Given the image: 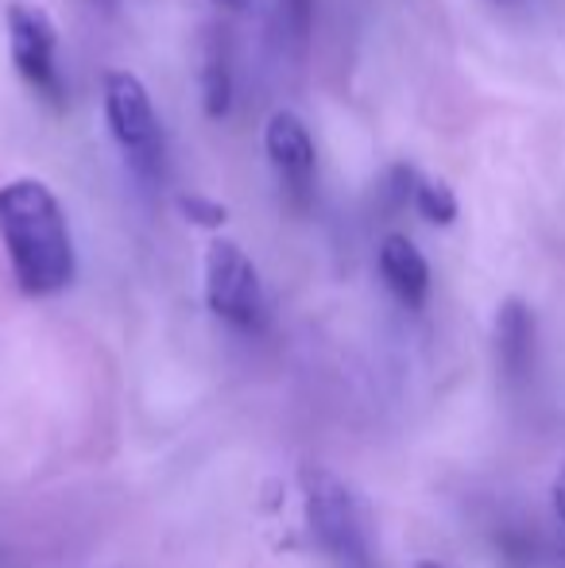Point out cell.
I'll return each mask as SVG.
<instances>
[{
    "instance_id": "cell-9",
    "label": "cell",
    "mask_w": 565,
    "mask_h": 568,
    "mask_svg": "<svg viewBox=\"0 0 565 568\" xmlns=\"http://www.w3.org/2000/svg\"><path fill=\"white\" fill-rule=\"evenodd\" d=\"M202 105L213 120L225 116L229 105H233V78H229V59L225 47L210 43L202 59Z\"/></svg>"
},
{
    "instance_id": "cell-3",
    "label": "cell",
    "mask_w": 565,
    "mask_h": 568,
    "mask_svg": "<svg viewBox=\"0 0 565 568\" xmlns=\"http://www.w3.org/2000/svg\"><path fill=\"white\" fill-rule=\"evenodd\" d=\"M105 120L113 128V140L121 143V151L140 174L148 179L163 174V128H159L143 82L129 70L105 74Z\"/></svg>"
},
{
    "instance_id": "cell-13",
    "label": "cell",
    "mask_w": 565,
    "mask_h": 568,
    "mask_svg": "<svg viewBox=\"0 0 565 568\" xmlns=\"http://www.w3.org/2000/svg\"><path fill=\"white\" fill-rule=\"evenodd\" d=\"M554 510H558V518L565 523V464H562L558 479H554Z\"/></svg>"
},
{
    "instance_id": "cell-7",
    "label": "cell",
    "mask_w": 565,
    "mask_h": 568,
    "mask_svg": "<svg viewBox=\"0 0 565 568\" xmlns=\"http://www.w3.org/2000/svg\"><path fill=\"white\" fill-rule=\"evenodd\" d=\"M380 275H384L387 291L403 302V306H423L430 294V267L426 255L415 247V240H407L403 232H392L380 244Z\"/></svg>"
},
{
    "instance_id": "cell-2",
    "label": "cell",
    "mask_w": 565,
    "mask_h": 568,
    "mask_svg": "<svg viewBox=\"0 0 565 568\" xmlns=\"http://www.w3.org/2000/svg\"><path fill=\"white\" fill-rule=\"evenodd\" d=\"M302 503H306V523L325 554H333L345 568H369V546H364L361 515H356L353 491L345 479L330 468L302 471Z\"/></svg>"
},
{
    "instance_id": "cell-8",
    "label": "cell",
    "mask_w": 565,
    "mask_h": 568,
    "mask_svg": "<svg viewBox=\"0 0 565 568\" xmlns=\"http://www.w3.org/2000/svg\"><path fill=\"white\" fill-rule=\"evenodd\" d=\"M496 352L512 379H519L535 356V317L519 298H507L496 314Z\"/></svg>"
},
{
    "instance_id": "cell-6",
    "label": "cell",
    "mask_w": 565,
    "mask_h": 568,
    "mask_svg": "<svg viewBox=\"0 0 565 568\" xmlns=\"http://www.w3.org/2000/svg\"><path fill=\"white\" fill-rule=\"evenodd\" d=\"M268 159L275 166V179H280L283 194L291 197L294 210H306L310 194H314V140H310L306 124L294 113H272L264 132Z\"/></svg>"
},
{
    "instance_id": "cell-12",
    "label": "cell",
    "mask_w": 565,
    "mask_h": 568,
    "mask_svg": "<svg viewBox=\"0 0 565 568\" xmlns=\"http://www.w3.org/2000/svg\"><path fill=\"white\" fill-rule=\"evenodd\" d=\"M179 210L186 213V217L194 221V225H205V229L225 225V217H229L225 205L210 202V197H202V194H186V197H179Z\"/></svg>"
},
{
    "instance_id": "cell-4",
    "label": "cell",
    "mask_w": 565,
    "mask_h": 568,
    "mask_svg": "<svg viewBox=\"0 0 565 568\" xmlns=\"http://www.w3.org/2000/svg\"><path fill=\"white\" fill-rule=\"evenodd\" d=\"M205 302L221 322L256 329L264 317V286L252 260L233 240H213L205 252Z\"/></svg>"
},
{
    "instance_id": "cell-11",
    "label": "cell",
    "mask_w": 565,
    "mask_h": 568,
    "mask_svg": "<svg viewBox=\"0 0 565 568\" xmlns=\"http://www.w3.org/2000/svg\"><path fill=\"white\" fill-rule=\"evenodd\" d=\"M275 4H280V20L286 36L294 43H302L310 36V20H314V0H275Z\"/></svg>"
},
{
    "instance_id": "cell-10",
    "label": "cell",
    "mask_w": 565,
    "mask_h": 568,
    "mask_svg": "<svg viewBox=\"0 0 565 568\" xmlns=\"http://www.w3.org/2000/svg\"><path fill=\"white\" fill-rule=\"evenodd\" d=\"M415 210L423 213L426 221H434V225H450V221L457 217V194H453L442 179L437 182L418 179L415 182Z\"/></svg>"
},
{
    "instance_id": "cell-15",
    "label": "cell",
    "mask_w": 565,
    "mask_h": 568,
    "mask_svg": "<svg viewBox=\"0 0 565 568\" xmlns=\"http://www.w3.org/2000/svg\"><path fill=\"white\" fill-rule=\"evenodd\" d=\"M218 4H244V0H218Z\"/></svg>"
},
{
    "instance_id": "cell-1",
    "label": "cell",
    "mask_w": 565,
    "mask_h": 568,
    "mask_svg": "<svg viewBox=\"0 0 565 568\" xmlns=\"http://www.w3.org/2000/svg\"><path fill=\"white\" fill-rule=\"evenodd\" d=\"M0 240L16 283L28 294H54L74 278V244L59 197L39 179L0 186Z\"/></svg>"
},
{
    "instance_id": "cell-14",
    "label": "cell",
    "mask_w": 565,
    "mask_h": 568,
    "mask_svg": "<svg viewBox=\"0 0 565 568\" xmlns=\"http://www.w3.org/2000/svg\"><path fill=\"white\" fill-rule=\"evenodd\" d=\"M415 568H445V565H437V561H418Z\"/></svg>"
},
{
    "instance_id": "cell-5",
    "label": "cell",
    "mask_w": 565,
    "mask_h": 568,
    "mask_svg": "<svg viewBox=\"0 0 565 568\" xmlns=\"http://www.w3.org/2000/svg\"><path fill=\"white\" fill-rule=\"evenodd\" d=\"M8 51H12V67L31 90L43 101H51L54 109H62L67 101V85L54 67V51H59V31L54 20L36 4H8Z\"/></svg>"
}]
</instances>
